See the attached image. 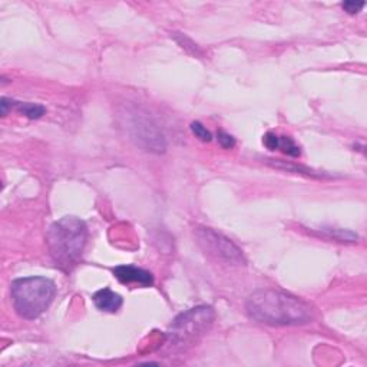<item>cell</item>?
I'll use <instances>...</instances> for the list:
<instances>
[{
  "label": "cell",
  "instance_id": "obj_1",
  "mask_svg": "<svg viewBox=\"0 0 367 367\" xmlns=\"http://www.w3.org/2000/svg\"><path fill=\"white\" fill-rule=\"evenodd\" d=\"M249 316L270 325H298L313 320V310L300 298L276 290H258L246 303Z\"/></svg>",
  "mask_w": 367,
  "mask_h": 367
},
{
  "label": "cell",
  "instance_id": "obj_2",
  "mask_svg": "<svg viewBox=\"0 0 367 367\" xmlns=\"http://www.w3.org/2000/svg\"><path fill=\"white\" fill-rule=\"evenodd\" d=\"M46 241L56 266L71 271L82 258L88 241V227L78 217H64L49 227Z\"/></svg>",
  "mask_w": 367,
  "mask_h": 367
},
{
  "label": "cell",
  "instance_id": "obj_3",
  "mask_svg": "<svg viewBox=\"0 0 367 367\" xmlns=\"http://www.w3.org/2000/svg\"><path fill=\"white\" fill-rule=\"evenodd\" d=\"M10 294L16 313L25 320H35L49 309L56 285L45 277L17 278L10 285Z\"/></svg>",
  "mask_w": 367,
  "mask_h": 367
},
{
  "label": "cell",
  "instance_id": "obj_4",
  "mask_svg": "<svg viewBox=\"0 0 367 367\" xmlns=\"http://www.w3.org/2000/svg\"><path fill=\"white\" fill-rule=\"evenodd\" d=\"M214 317V310L210 305H199V307L179 314L168 332L170 344L178 349L193 346L210 330Z\"/></svg>",
  "mask_w": 367,
  "mask_h": 367
},
{
  "label": "cell",
  "instance_id": "obj_5",
  "mask_svg": "<svg viewBox=\"0 0 367 367\" xmlns=\"http://www.w3.org/2000/svg\"><path fill=\"white\" fill-rule=\"evenodd\" d=\"M125 129L131 139H134L139 147L151 152H164L167 148L165 136L159 131L155 122L139 109H129L122 115Z\"/></svg>",
  "mask_w": 367,
  "mask_h": 367
},
{
  "label": "cell",
  "instance_id": "obj_6",
  "mask_svg": "<svg viewBox=\"0 0 367 367\" xmlns=\"http://www.w3.org/2000/svg\"><path fill=\"white\" fill-rule=\"evenodd\" d=\"M195 237L199 247L206 251V254L229 264H235V266L246 264L242 251L226 235L214 231L213 229H198L195 231Z\"/></svg>",
  "mask_w": 367,
  "mask_h": 367
},
{
  "label": "cell",
  "instance_id": "obj_7",
  "mask_svg": "<svg viewBox=\"0 0 367 367\" xmlns=\"http://www.w3.org/2000/svg\"><path fill=\"white\" fill-rule=\"evenodd\" d=\"M114 276L122 284H138L141 287H151L154 284V276L135 266H118L114 269Z\"/></svg>",
  "mask_w": 367,
  "mask_h": 367
},
{
  "label": "cell",
  "instance_id": "obj_8",
  "mask_svg": "<svg viewBox=\"0 0 367 367\" xmlns=\"http://www.w3.org/2000/svg\"><path fill=\"white\" fill-rule=\"evenodd\" d=\"M92 300L96 305V309L105 313H116L122 307V303H124L122 297L111 289H102L96 292Z\"/></svg>",
  "mask_w": 367,
  "mask_h": 367
},
{
  "label": "cell",
  "instance_id": "obj_9",
  "mask_svg": "<svg viewBox=\"0 0 367 367\" xmlns=\"http://www.w3.org/2000/svg\"><path fill=\"white\" fill-rule=\"evenodd\" d=\"M13 107L29 119H37L42 115H45L46 109L45 107L39 105V104H32V102H15L13 100Z\"/></svg>",
  "mask_w": 367,
  "mask_h": 367
},
{
  "label": "cell",
  "instance_id": "obj_10",
  "mask_svg": "<svg viewBox=\"0 0 367 367\" xmlns=\"http://www.w3.org/2000/svg\"><path fill=\"white\" fill-rule=\"evenodd\" d=\"M278 150L283 151L284 154H287L290 156H300L301 151H300V147L296 144V142L293 141V138L290 136H280L278 138Z\"/></svg>",
  "mask_w": 367,
  "mask_h": 367
},
{
  "label": "cell",
  "instance_id": "obj_11",
  "mask_svg": "<svg viewBox=\"0 0 367 367\" xmlns=\"http://www.w3.org/2000/svg\"><path fill=\"white\" fill-rule=\"evenodd\" d=\"M191 131L202 142H210L211 138H213L211 136V132L206 127H204L201 124V122H193V124H191Z\"/></svg>",
  "mask_w": 367,
  "mask_h": 367
},
{
  "label": "cell",
  "instance_id": "obj_12",
  "mask_svg": "<svg viewBox=\"0 0 367 367\" xmlns=\"http://www.w3.org/2000/svg\"><path fill=\"white\" fill-rule=\"evenodd\" d=\"M218 142H220V145L222 148H226V150H231V148L235 147V139H234V136H231L230 134L224 132V131H220L218 132Z\"/></svg>",
  "mask_w": 367,
  "mask_h": 367
},
{
  "label": "cell",
  "instance_id": "obj_13",
  "mask_svg": "<svg viewBox=\"0 0 367 367\" xmlns=\"http://www.w3.org/2000/svg\"><path fill=\"white\" fill-rule=\"evenodd\" d=\"M278 138L280 136H277L276 134L267 132L266 135L262 136V144H264V147L269 148L270 151H276V150H278Z\"/></svg>",
  "mask_w": 367,
  "mask_h": 367
},
{
  "label": "cell",
  "instance_id": "obj_14",
  "mask_svg": "<svg viewBox=\"0 0 367 367\" xmlns=\"http://www.w3.org/2000/svg\"><path fill=\"white\" fill-rule=\"evenodd\" d=\"M364 5H366L364 2H344L341 5V8L346 12H348L349 15H356V13H359L364 8Z\"/></svg>",
  "mask_w": 367,
  "mask_h": 367
}]
</instances>
